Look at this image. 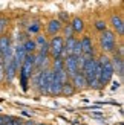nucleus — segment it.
<instances>
[{"label": "nucleus", "mask_w": 124, "mask_h": 125, "mask_svg": "<svg viewBox=\"0 0 124 125\" xmlns=\"http://www.w3.org/2000/svg\"><path fill=\"white\" fill-rule=\"evenodd\" d=\"M61 83L58 76L52 72V78H51V83H49V89H48V96H60L61 95Z\"/></svg>", "instance_id": "obj_8"}, {"label": "nucleus", "mask_w": 124, "mask_h": 125, "mask_svg": "<svg viewBox=\"0 0 124 125\" xmlns=\"http://www.w3.org/2000/svg\"><path fill=\"white\" fill-rule=\"evenodd\" d=\"M63 61H64V70H66V73H67V76H69V78H72L77 72H80L78 64H77V58H75V57H72V55H67V57H66Z\"/></svg>", "instance_id": "obj_7"}, {"label": "nucleus", "mask_w": 124, "mask_h": 125, "mask_svg": "<svg viewBox=\"0 0 124 125\" xmlns=\"http://www.w3.org/2000/svg\"><path fill=\"white\" fill-rule=\"evenodd\" d=\"M35 125H46V124H35Z\"/></svg>", "instance_id": "obj_32"}, {"label": "nucleus", "mask_w": 124, "mask_h": 125, "mask_svg": "<svg viewBox=\"0 0 124 125\" xmlns=\"http://www.w3.org/2000/svg\"><path fill=\"white\" fill-rule=\"evenodd\" d=\"M2 125H9V124H8V122H3V124H2Z\"/></svg>", "instance_id": "obj_31"}, {"label": "nucleus", "mask_w": 124, "mask_h": 125, "mask_svg": "<svg viewBox=\"0 0 124 125\" xmlns=\"http://www.w3.org/2000/svg\"><path fill=\"white\" fill-rule=\"evenodd\" d=\"M40 28H41V23H40V20L38 18H34V20H31L29 21V24L26 26V34L28 37L29 35H37V34H40Z\"/></svg>", "instance_id": "obj_14"}, {"label": "nucleus", "mask_w": 124, "mask_h": 125, "mask_svg": "<svg viewBox=\"0 0 124 125\" xmlns=\"http://www.w3.org/2000/svg\"><path fill=\"white\" fill-rule=\"evenodd\" d=\"M101 64V73H100V87L104 89L107 84H110V81L113 78V69H112V64H110V57L109 55H104L101 53L100 57L97 58Z\"/></svg>", "instance_id": "obj_1"}, {"label": "nucleus", "mask_w": 124, "mask_h": 125, "mask_svg": "<svg viewBox=\"0 0 124 125\" xmlns=\"http://www.w3.org/2000/svg\"><path fill=\"white\" fill-rule=\"evenodd\" d=\"M71 28L74 31V35H81L84 32V20L81 17H74L71 21Z\"/></svg>", "instance_id": "obj_12"}, {"label": "nucleus", "mask_w": 124, "mask_h": 125, "mask_svg": "<svg viewBox=\"0 0 124 125\" xmlns=\"http://www.w3.org/2000/svg\"><path fill=\"white\" fill-rule=\"evenodd\" d=\"M8 26H9V18L5 15H0V35H5Z\"/></svg>", "instance_id": "obj_23"}, {"label": "nucleus", "mask_w": 124, "mask_h": 125, "mask_svg": "<svg viewBox=\"0 0 124 125\" xmlns=\"http://www.w3.org/2000/svg\"><path fill=\"white\" fill-rule=\"evenodd\" d=\"M110 64H112V69H113V73H116L120 76V79L123 81V76H124V60L118 55H113L110 58Z\"/></svg>", "instance_id": "obj_10"}, {"label": "nucleus", "mask_w": 124, "mask_h": 125, "mask_svg": "<svg viewBox=\"0 0 124 125\" xmlns=\"http://www.w3.org/2000/svg\"><path fill=\"white\" fill-rule=\"evenodd\" d=\"M92 116H95V117H104V113H101V111H92Z\"/></svg>", "instance_id": "obj_27"}, {"label": "nucleus", "mask_w": 124, "mask_h": 125, "mask_svg": "<svg viewBox=\"0 0 124 125\" xmlns=\"http://www.w3.org/2000/svg\"><path fill=\"white\" fill-rule=\"evenodd\" d=\"M69 83L72 84L74 89H75V92H80V90L87 89V87H86V79H84V75H83V72H81V70L77 72V73L74 75L72 78H69Z\"/></svg>", "instance_id": "obj_9"}, {"label": "nucleus", "mask_w": 124, "mask_h": 125, "mask_svg": "<svg viewBox=\"0 0 124 125\" xmlns=\"http://www.w3.org/2000/svg\"><path fill=\"white\" fill-rule=\"evenodd\" d=\"M12 47V40L9 35H0V53H5L8 49Z\"/></svg>", "instance_id": "obj_16"}, {"label": "nucleus", "mask_w": 124, "mask_h": 125, "mask_svg": "<svg viewBox=\"0 0 124 125\" xmlns=\"http://www.w3.org/2000/svg\"><path fill=\"white\" fill-rule=\"evenodd\" d=\"M80 43H81L84 57H95V47H94V41H92L90 35H83L80 38Z\"/></svg>", "instance_id": "obj_4"}, {"label": "nucleus", "mask_w": 124, "mask_h": 125, "mask_svg": "<svg viewBox=\"0 0 124 125\" xmlns=\"http://www.w3.org/2000/svg\"><path fill=\"white\" fill-rule=\"evenodd\" d=\"M3 122H5V119H3V116H2V115H0V125H2Z\"/></svg>", "instance_id": "obj_30"}, {"label": "nucleus", "mask_w": 124, "mask_h": 125, "mask_svg": "<svg viewBox=\"0 0 124 125\" xmlns=\"http://www.w3.org/2000/svg\"><path fill=\"white\" fill-rule=\"evenodd\" d=\"M23 125H35V122L29 119V121H23Z\"/></svg>", "instance_id": "obj_29"}, {"label": "nucleus", "mask_w": 124, "mask_h": 125, "mask_svg": "<svg viewBox=\"0 0 124 125\" xmlns=\"http://www.w3.org/2000/svg\"><path fill=\"white\" fill-rule=\"evenodd\" d=\"M61 28H63V24H61L57 18H52V20H49L48 24H46V32H48V35L55 37L61 32Z\"/></svg>", "instance_id": "obj_11"}, {"label": "nucleus", "mask_w": 124, "mask_h": 125, "mask_svg": "<svg viewBox=\"0 0 124 125\" xmlns=\"http://www.w3.org/2000/svg\"><path fill=\"white\" fill-rule=\"evenodd\" d=\"M77 41V37H72V38H64V46H63V53H61V58H66L67 55L72 53V49H74V44Z\"/></svg>", "instance_id": "obj_15"}, {"label": "nucleus", "mask_w": 124, "mask_h": 125, "mask_svg": "<svg viewBox=\"0 0 124 125\" xmlns=\"http://www.w3.org/2000/svg\"><path fill=\"white\" fill-rule=\"evenodd\" d=\"M5 81V69H3V64L0 62V83Z\"/></svg>", "instance_id": "obj_26"}, {"label": "nucleus", "mask_w": 124, "mask_h": 125, "mask_svg": "<svg viewBox=\"0 0 124 125\" xmlns=\"http://www.w3.org/2000/svg\"><path fill=\"white\" fill-rule=\"evenodd\" d=\"M2 64H3V69H5V79L8 81V83H12V81L15 79L17 73H18V69L15 66L14 60H11L8 62H2Z\"/></svg>", "instance_id": "obj_6"}, {"label": "nucleus", "mask_w": 124, "mask_h": 125, "mask_svg": "<svg viewBox=\"0 0 124 125\" xmlns=\"http://www.w3.org/2000/svg\"><path fill=\"white\" fill-rule=\"evenodd\" d=\"M121 87V83H113V85H112V92H115V90H118Z\"/></svg>", "instance_id": "obj_28"}, {"label": "nucleus", "mask_w": 124, "mask_h": 125, "mask_svg": "<svg viewBox=\"0 0 124 125\" xmlns=\"http://www.w3.org/2000/svg\"><path fill=\"white\" fill-rule=\"evenodd\" d=\"M0 62H2V53H0Z\"/></svg>", "instance_id": "obj_33"}, {"label": "nucleus", "mask_w": 124, "mask_h": 125, "mask_svg": "<svg viewBox=\"0 0 124 125\" xmlns=\"http://www.w3.org/2000/svg\"><path fill=\"white\" fill-rule=\"evenodd\" d=\"M75 89L72 87L71 83H66L63 84V87H61V95H64V96H72V95H75Z\"/></svg>", "instance_id": "obj_19"}, {"label": "nucleus", "mask_w": 124, "mask_h": 125, "mask_svg": "<svg viewBox=\"0 0 124 125\" xmlns=\"http://www.w3.org/2000/svg\"><path fill=\"white\" fill-rule=\"evenodd\" d=\"M22 46H23V49H25V53H26V55H34V53L37 52L35 41H34V38H31V37H29V38H28L26 41L23 43Z\"/></svg>", "instance_id": "obj_17"}, {"label": "nucleus", "mask_w": 124, "mask_h": 125, "mask_svg": "<svg viewBox=\"0 0 124 125\" xmlns=\"http://www.w3.org/2000/svg\"><path fill=\"white\" fill-rule=\"evenodd\" d=\"M100 47L104 55L113 53L116 49V35L113 34V31L106 29L104 32L100 34Z\"/></svg>", "instance_id": "obj_2"}, {"label": "nucleus", "mask_w": 124, "mask_h": 125, "mask_svg": "<svg viewBox=\"0 0 124 125\" xmlns=\"http://www.w3.org/2000/svg\"><path fill=\"white\" fill-rule=\"evenodd\" d=\"M63 46H64V38L61 35L51 37V40H49V58L51 60L61 58Z\"/></svg>", "instance_id": "obj_3"}, {"label": "nucleus", "mask_w": 124, "mask_h": 125, "mask_svg": "<svg viewBox=\"0 0 124 125\" xmlns=\"http://www.w3.org/2000/svg\"><path fill=\"white\" fill-rule=\"evenodd\" d=\"M61 31H63V38H72V37H75L74 35V31H72V28H71V23H66V24H63V28H61Z\"/></svg>", "instance_id": "obj_22"}, {"label": "nucleus", "mask_w": 124, "mask_h": 125, "mask_svg": "<svg viewBox=\"0 0 124 125\" xmlns=\"http://www.w3.org/2000/svg\"><path fill=\"white\" fill-rule=\"evenodd\" d=\"M110 24H112V29L115 35L123 37L124 35V21H123V17L120 14H112L110 15Z\"/></svg>", "instance_id": "obj_5"}, {"label": "nucleus", "mask_w": 124, "mask_h": 125, "mask_svg": "<svg viewBox=\"0 0 124 125\" xmlns=\"http://www.w3.org/2000/svg\"><path fill=\"white\" fill-rule=\"evenodd\" d=\"M25 58H26V53H25L23 46L22 44H15L14 46V62H15L17 69H20V66H22V62H23Z\"/></svg>", "instance_id": "obj_13"}, {"label": "nucleus", "mask_w": 124, "mask_h": 125, "mask_svg": "<svg viewBox=\"0 0 124 125\" xmlns=\"http://www.w3.org/2000/svg\"><path fill=\"white\" fill-rule=\"evenodd\" d=\"M2 101H3V99H0V102H2Z\"/></svg>", "instance_id": "obj_34"}, {"label": "nucleus", "mask_w": 124, "mask_h": 125, "mask_svg": "<svg viewBox=\"0 0 124 125\" xmlns=\"http://www.w3.org/2000/svg\"><path fill=\"white\" fill-rule=\"evenodd\" d=\"M94 26H95V29L98 31V32H104V31L107 29V23H106V20H97L95 23H94Z\"/></svg>", "instance_id": "obj_24"}, {"label": "nucleus", "mask_w": 124, "mask_h": 125, "mask_svg": "<svg viewBox=\"0 0 124 125\" xmlns=\"http://www.w3.org/2000/svg\"><path fill=\"white\" fill-rule=\"evenodd\" d=\"M51 69L52 72H60V70H63L64 69V61L63 58H55V60H51Z\"/></svg>", "instance_id": "obj_18"}, {"label": "nucleus", "mask_w": 124, "mask_h": 125, "mask_svg": "<svg viewBox=\"0 0 124 125\" xmlns=\"http://www.w3.org/2000/svg\"><path fill=\"white\" fill-rule=\"evenodd\" d=\"M72 57H75V58H78V57H81L83 55V49H81V43H80V38H77V41H75V44H74V49H72Z\"/></svg>", "instance_id": "obj_21"}, {"label": "nucleus", "mask_w": 124, "mask_h": 125, "mask_svg": "<svg viewBox=\"0 0 124 125\" xmlns=\"http://www.w3.org/2000/svg\"><path fill=\"white\" fill-rule=\"evenodd\" d=\"M34 41H35L37 49H38V47H43L45 44H48V43H49V40L46 38V35H43V34H37V37L34 38Z\"/></svg>", "instance_id": "obj_20"}, {"label": "nucleus", "mask_w": 124, "mask_h": 125, "mask_svg": "<svg viewBox=\"0 0 124 125\" xmlns=\"http://www.w3.org/2000/svg\"><path fill=\"white\" fill-rule=\"evenodd\" d=\"M57 20L61 23V24H66V23H69V14H67V12L66 11H60V14H58V18H57Z\"/></svg>", "instance_id": "obj_25"}]
</instances>
